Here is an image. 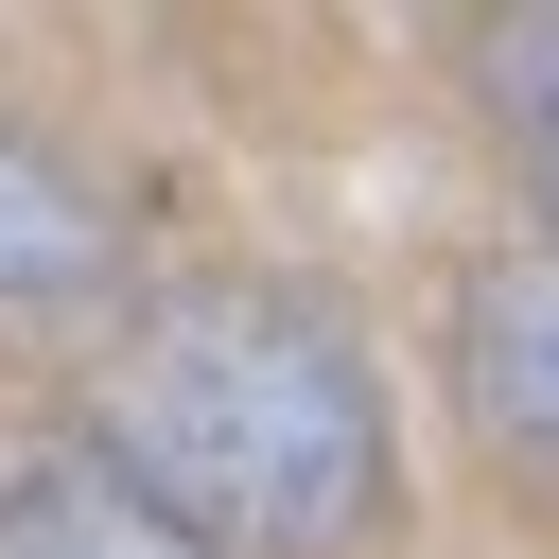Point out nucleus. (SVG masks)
Instances as JSON below:
<instances>
[{
    "label": "nucleus",
    "mask_w": 559,
    "mask_h": 559,
    "mask_svg": "<svg viewBox=\"0 0 559 559\" xmlns=\"http://www.w3.org/2000/svg\"><path fill=\"white\" fill-rule=\"evenodd\" d=\"M87 454L157 489L210 559H349L384 524V367L297 280H175L105 349Z\"/></svg>",
    "instance_id": "obj_1"
},
{
    "label": "nucleus",
    "mask_w": 559,
    "mask_h": 559,
    "mask_svg": "<svg viewBox=\"0 0 559 559\" xmlns=\"http://www.w3.org/2000/svg\"><path fill=\"white\" fill-rule=\"evenodd\" d=\"M454 419L524 507H559V245H489L454 280Z\"/></svg>",
    "instance_id": "obj_2"
},
{
    "label": "nucleus",
    "mask_w": 559,
    "mask_h": 559,
    "mask_svg": "<svg viewBox=\"0 0 559 559\" xmlns=\"http://www.w3.org/2000/svg\"><path fill=\"white\" fill-rule=\"evenodd\" d=\"M0 559H210L157 489H122L87 437H52V454H0Z\"/></svg>",
    "instance_id": "obj_3"
},
{
    "label": "nucleus",
    "mask_w": 559,
    "mask_h": 559,
    "mask_svg": "<svg viewBox=\"0 0 559 559\" xmlns=\"http://www.w3.org/2000/svg\"><path fill=\"white\" fill-rule=\"evenodd\" d=\"M122 262V210L35 140V122H0V314H52V297H87Z\"/></svg>",
    "instance_id": "obj_4"
},
{
    "label": "nucleus",
    "mask_w": 559,
    "mask_h": 559,
    "mask_svg": "<svg viewBox=\"0 0 559 559\" xmlns=\"http://www.w3.org/2000/svg\"><path fill=\"white\" fill-rule=\"evenodd\" d=\"M489 105H507V157H524L542 245H559V17H489Z\"/></svg>",
    "instance_id": "obj_5"
}]
</instances>
